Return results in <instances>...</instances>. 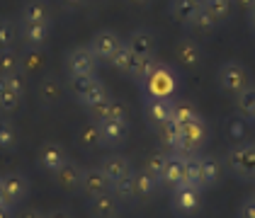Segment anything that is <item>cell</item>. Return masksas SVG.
Returning a JSON list of instances; mask_svg holds the SVG:
<instances>
[{
	"mask_svg": "<svg viewBox=\"0 0 255 218\" xmlns=\"http://www.w3.org/2000/svg\"><path fill=\"white\" fill-rule=\"evenodd\" d=\"M119 209H122V201L112 192L90 197L88 201V211L93 218H119Z\"/></svg>",
	"mask_w": 255,
	"mask_h": 218,
	"instance_id": "obj_11",
	"label": "cell"
},
{
	"mask_svg": "<svg viewBox=\"0 0 255 218\" xmlns=\"http://www.w3.org/2000/svg\"><path fill=\"white\" fill-rule=\"evenodd\" d=\"M202 7V0H170V15L180 22H187Z\"/></svg>",
	"mask_w": 255,
	"mask_h": 218,
	"instance_id": "obj_28",
	"label": "cell"
},
{
	"mask_svg": "<svg viewBox=\"0 0 255 218\" xmlns=\"http://www.w3.org/2000/svg\"><path fill=\"white\" fill-rule=\"evenodd\" d=\"M173 109H175V99L170 97H146V104H143L146 119L156 129L160 124L173 119Z\"/></svg>",
	"mask_w": 255,
	"mask_h": 218,
	"instance_id": "obj_8",
	"label": "cell"
},
{
	"mask_svg": "<svg viewBox=\"0 0 255 218\" xmlns=\"http://www.w3.org/2000/svg\"><path fill=\"white\" fill-rule=\"evenodd\" d=\"M90 51L95 54V59L100 61V63H110L112 61V56L117 54V49L122 46V39H119L117 32H112V29H102V32H98L93 39H90Z\"/></svg>",
	"mask_w": 255,
	"mask_h": 218,
	"instance_id": "obj_6",
	"label": "cell"
},
{
	"mask_svg": "<svg viewBox=\"0 0 255 218\" xmlns=\"http://www.w3.org/2000/svg\"><path fill=\"white\" fill-rule=\"evenodd\" d=\"M78 141H80V145H83L85 150H95V148H100V145H102V139H100L98 124L90 121L88 126H83L80 134H78Z\"/></svg>",
	"mask_w": 255,
	"mask_h": 218,
	"instance_id": "obj_32",
	"label": "cell"
},
{
	"mask_svg": "<svg viewBox=\"0 0 255 218\" xmlns=\"http://www.w3.org/2000/svg\"><path fill=\"white\" fill-rule=\"evenodd\" d=\"M253 197H255V189H253Z\"/></svg>",
	"mask_w": 255,
	"mask_h": 218,
	"instance_id": "obj_51",
	"label": "cell"
},
{
	"mask_svg": "<svg viewBox=\"0 0 255 218\" xmlns=\"http://www.w3.org/2000/svg\"><path fill=\"white\" fill-rule=\"evenodd\" d=\"M66 5H71V7H76V5H83V0H63Z\"/></svg>",
	"mask_w": 255,
	"mask_h": 218,
	"instance_id": "obj_47",
	"label": "cell"
},
{
	"mask_svg": "<svg viewBox=\"0 0 255 218\" xmlns=\"http://www.w3.org/2000/svg\"><path fill=\"white\" fill-rule=\"evenodd\" d=\"M158 189H160V182H158L156 177H151L146 170L134 172V197H136V201H141V204L153 201L158 194Z\"/></svg>",
	"mask_w": 255,
	"mask_h": 218,
	"instance_id": "obj_17",
	"label": "cell"
},
{
	"mask_svg": "<svg viewBox=\"0 0 255 218\" xmlns=\"http://www.w3.org/2000/svg\"><path fill=\"white\" fill-rule=\"evenodd\" d=\"M175 56L180 59V63L185 68H195V66L202 63V49H199V44L195 39H182V41H177Z\"/></svg>",
	"mask_w": 255,
	"mask_h": 218,
	"instance_id": "obj_19",
	"label": "cell"
},
{
	"mask_svg": "<svg viewBox=\"0 0 255 218\" xmlns=\"http://www.w3.org/2000/svg\"><path fill=\"white\" fill-rule=\"evenodd\" d=\"M234 2H238L241 7H246L248 12H251V10H253V7H255V0H234Z\"/></svg>",
	"mask_w": 255,
	"mask_h": 218,
	"instance_id": "obj_44",
	"label": "cell"
},
{
	"mask_svg": "<svg viewBox=\"0 0 255 218\" xmlns=\"http://www.w3.org/2000/svg\"><path fill=\"white\" fill-rule=\"evenodd\" d=\"M129 2H131V5H148L151 0H129Z\"/></svg>",
	"mask_w": 255,
	"mask_h": 218,
	"instance_id": "obj_48",
	"label": "cell"
},
{
	"mask_svg": "<svg viewBox=\"0 0 255 218\" xmlns=\"http://www.w3.org/2000/svg\"><path fill=\"white\" fill-rule=\"evenodd\" d=\"M185 184L197 187L204 192V182H202V172H199V165H197V155L195 158H187V170H185Z\"/></svg>",
	"mask_w": 255,
	"mask_h": 218,
	"instance_id": "obj_38",
	"label": "cell"
},
{
	"mask_svg": "<svg viewBox=\"0 0 255 218\" xmlns=\"http://www.w3.org/2000/svg\"><path fill=\"white\" fill-rule=\"evenodd\" d=\"M100 131V139H102V145L107 148H117L127 141V134H129V121L122 119H100L95 121Z\"/></svg>",
	"mask_w": 255,
	"mask_h": 218,
	"instance_id": "obj_7",
	"label": "cell"
},
{
	"mask_svg": "<svg viewBox=\"0 0 255 218\" xmlns=\"http://www.w3.org/2000/svg\"><path fill=\"white\" fill-rule=\"evenodd\" d=\"M98 82H100L98 73H95V75H76V78L68 80V90H71V95L80 102V99L85 97V95H88V92H90V90H93Z\"/></svg>",
	"mask_w": 255,
	"mask_h": 218,
	"instance_id": "obj_27",
	"label": "cell"
},
{
	"mask_svg": "<svg viewBox=\"0 0 255 218\" xmlns=\"http://www.w3.org/2000/svg\"><path fill=\"white\" fill-rule=\"evenodd\" d=\"M158 136H160V143L163 145H168V148H173L175 145V141L180 139V124H175V121H165V124H160L156 129Z\"/></svg>",
	"mask_w": 255,
	"mask_h": 218,
	"instance_id": "obj_35",
	"label": "cell"
},
{
	"mask_svg": "<svg viewBox=\"0 0 255 218\" xmlns=\"http://www.w3.org/2000/svg\"><path fill=\"white\" fill-rule=\"evenodd\" d=\"M251 121H255V109H253V114H251Z\"/></svg>",
	"mask_w": 255,
	"mask_h": 218,
	"instance_id": "obj_50",
	"label": "cell"
},
{
	"mask_svg": "<svg viewBox=\"0 0 255 218\" xmlns=\"http://www.w3.org/2000/svg\"><path fill=\"white\" fill-rule=\"evenodd\" d=\"M197 165H199V172H202L204 189L219 184V179H221V165H219V160L212 158V155H197Z\"/></svg>",
	"mask_w": 255,
	"mask_h": 218,
	"instance_id": "obj_20",
	"label": "cell"
},
{
	"mask_svg": "<svg viewBox=\"0 0 255 218\" xmlns=\"http://www.w3.org/2000/svg\"><path fill=\"white\" fill-rule=\"evenodd\" d=\"M17 129L10 119H0V150H12L17 148Z\"/></svg>",
	"mask_w": 255,
	"mask_h": 218,
	"instance_id": "obj_31",
	"label": "cell"
},
{
	"mask_svg": "<svg viewBox=\"0 0 255 218\" xmlns=\"http://www.w3.org/2000/svg\"><path fill=\"white\" fill-rule=\"evenodd\" d=\"M231 2H234V0H202V5H204L219 22L229 17V12H231Z\"/></svg>",
	"mask_w": 255,
	"mask_h": 218,
	"instance_id": "obj_37",
	"label": "cell"
},
{
	"mask_svg": "<svg viewBox=\"0 0 255 218\" xmlns=\"http://www.w3.org/2000/svg\"><path fill=\"white\" fill-rule=\"evenodd\" d=\"M156 63H158L156 56H138L136 63H134V71H131V75H129V78H134L136 82H141V80L153 71V66H156Z\"/></svg>",
	"mask_w": 255,
	"mask_h": 218,
	"instance_id": "obj_36",
	"label": "cell"
},
{
	"mask_svg": "<svg viewBox=\"0 0 255 218\" xmlns=\"http://www.w3.org/2000/svg\"><path fill=\"white\" fill-rule=\"evenodd\" d=\"M219 87L224 90V92H229V95H238L243 87H248L251 85V73H248V68L243 66V63H238V61H226L221 68H219Z\"/></svg>",
	"mask_w": 255,
	"mask_h": 218,
	"instance_id": "obj_4",
	"label": "cell"
},
{
	"mask_svg": "<svg viewBox=\"0 0 255 218\" xmlns=\"http://www.w3.org/2000/svg\"><path fill=\"white\" fill-rule=\"evenodd\" d=\"M22 102V92L15 90L5 78H0V114H12Z\"/></svg>",
	"mask_w": 255,
	"mask_h": 218,
	"instance_id": "obj_21",
	"label": "cell"
},
{
	"mask_svg": "<svg viewBox=\"0 0 255 218\" xmlns=\"http://www.w3.org/2000/svg\"><path fill=\"white\" fill-rule=\"evenodd\" d=\"M0 204H7V199H5V187H2V177H0ZM10 206V204H7Z\"/></svg>",
	"mask_w": 255,
	"mask_h": 218,
	"instance_id": "obj_46",
	"label": "cell"
},
{
	"mask_svg": "<svg viewBox=\"0 0 255 218\" xmlns=\"http://www.w3.org/2000/svg\"><path fill=\"white\" fill-rule=\"evenodd\" d=\"M185 170H187V158L170 153L165 155L163 162V172H160V187H177V184H185Z\"/></svg>",
	"mask_w": 255,
	"mask_h": 218,
	"instance_id": "obj_9",
	"label": "cell"
},
{
	"mask_svg": "<svg viewBox=\"0 0 255 218\" xmlns=\"http://www.w3.org/2000/svg\"><path fill=\"white\" fill-rule=\"evenodd\" d=\"M238 218H255V197L243 199V204L238 206Z\"/></svg>",
	"mask_w": 255,
	"mask_h": 218,
	"instance_id": "obj_42",
	"label": "cell"
},
{
	"mask_svg": "<svg viewBox=\"0 0 255 218\" xmlns=\"http://www.w3.org/2000/svg\"><path fill=\"white\" fill-rule=\"evenodd\" d=\"M100 170L107 175L110 182H117V179L127 177L129 172H134V170H131V162L124 158V155H107V158L102 160Z\"/></svg>",
	"mask_w": 255,
	"mask_h": 218,
	"instance_id": "obj_18",
	"label": "cell"
},
{
	"mask_svg": "<svg viewBox=\"0 0 255 218\" xmlns=\"http://www.w3.org/2000/svg\"><path fill=\"white\" fill-rule=\"evenodd\" d=\"M115 197L122 201V204H134L136 197H134V172H129L127 177L112 182V189H110Z\"/></svg>",
	"mask_w": 255,
	"mask_h": 218,
	"instance_id": "obj_26",
	"label": "cell"
},
{
	"mask_svg": "<svg viewBox=\"0 0 255 218\" xmlns=\"http://www.w3.org/2000/svg\"><path fill=\"white\" fill-rule=\"evenodd\" d=\"M236 109H238L246 119H251V114H253V109H255V85L243 87V90L236 95Z\"/></svg>",
	"mask_w": 255,
	"mask_h": 218,
	"instance_id": "obj_30",
	"label": "cell"
},
{
	"mask_svg": "<svg viewBox=\"0 0 255 218\" xmlns=\"http://www.w3.org/2000/svg\"><path fill=\"white\" fill-rule=\"evenodd\" d=\"M251 27H253V29H255V7H253V10H251Z\"/></svg>",
	"mask_w": 255,
	"mask_h": 218,
	"instance_id": "obj_49",
	"label": "cell"
},
{
	"mask_svg": "<svg viewBox=\"0 0 255 218\" xmlns=\"http://www.w3.org/2000/svg\"><path fill=\"white\" fill-rule=\"evenodd\" d=\"M80 179H83V167L76 160H66L59 170L54 172V182L59 184L61 189H68V192L80 189Z\"/></svg>",
	"mask_w": 255,
	"mask_h": 218,
	"instance_id": "obj_15",
	"label": "cell"
},
{
	"mask_svg": "<svg viewBox=\"0 0 255 218\" xmlns=\"http://www.w3.org/2000/svg\"><path fill=\"white\" fill-rule=\"evenodd\" d=\"M105 97H110V90H107V85H105V82L100 80L98 85H95V87H93V90H90V92H88L85 97L80 99V104H83V107L88 109L90 104H95V102H100V99H105Z\"/></svg>",
	"mask_w": 255,
	"mask_h": 218,
	"instance_id": "obj_40",
	"label": "cell"
},
{
	"mask_svg": "<svg viewBox=\"0 0 255 218\" xmlns=\"http://www.w3.org/2000/svg\"><path fill=\"white\" fill-rule=\"evenodd\" d=\"M44 218H71L66 211H54V214H49V216H44Z\"/></svg>",
	"mask_w": 255,
	"mask_h": 218,
	"instance_id": "obj_45",
	"label": "cell"
},
{
	"mask_svg": "<svg viewBox=\"0 0 255 218\" xmlns=\"http://www.w3.org/2000/svg\"><path fill=\"white\" fill-rule=\"evenodd\" d=\"M22 22H41V24H51V15L44 0H27L22 7Z\"/></svg>",
	"mask_w": 255,
	"mask_h": 218,
	"instance_id": "obj_22",
	"label": "cell"
},
{
	"mask_svg": "<svg viewBox=\"0 0 255 218\" xmlns=\"http://www.w3.org/2000/svg\"><path fill=\"white\" fill-rule=\"evenodd\" d=\"M199 117V112L195 109V104H190V102H175V109H173V121L180 124V126H185V124H190V121H195Z\"/></svg>",
	"mask_w": 255,
	"mask_h": 218,
	"instance_id": "obj_34",
	"label": "cell"
},
{
	"mask_svg": "<svg viewBox=\"0 0 255 218\" xmlns=\"http://www.w3.org/2000/svg\"><path fill=\"white\" fill-rule=\"evenodd\" d=\"M112 189V182L107 179V175L100 170V167H88L83 170V179H80V192L85 197H98V194H105Z\"/></svg>",
	"mask_w": 255,
	"mask_h": 218,
	"instance_id": "obj_10",
	"label": "cell"
},
{
	"mask_svg": "<svg viewBox=\"0 0 255 218\" xmlns=\"http://www.w3.org/2000/svg\"><path fill=\"white\" fill-rule=\"evenodd\" d=\"M51 24H41V22H20V39L24 41L27 49H41L49 39Z\"/></svg>",
	"mask_w": 255,
	"mask_h": 218,
	"instance_id": "obj_13",
	"label": "cell"
},
{
	"mask_svg": "<svg viewBox=\"0 0 255 218\" xmlns=\"http://www.w3.org/2000/svg\"><path fill=\"white\" fill-rule=\"evenodd\" d=\"M163 162H165V155L163 153H151L148 158H146V165H143V170L151 175V177H156L160 182V172H163Z\"/></svg>",
	"mask_w": 255,
	"mask_h": 218,
	"instance_id": "obj_39",
	"label": "cell"
},
{
	"mask_svg": "<svg viewBox=\"0 0 255 218\" xmlns=\"http://www.w3.org/2000/svg\"><path fill=\"white\" fill-rule=\"evenodd\" d=\"M146 97H170L177 90V73L163 61H158L153 71L138 82Z\"/></svg>",
	"mask_w": 255,
	"mask_h": 218,
	"instance_id": "obj_1",
	"label": "cell"
},
{
	"mask_svg": "<svg viewBox=\"0 0 255 218\" xmlns=\"http://www.w3.org/2000/svg\"><path fill=\"white\" fill-rule=\"evenodd\" d=\"M0 218H15V214H12V206L0 204Z\"/></svg>",
	"mask_w": 255,
	"mask_h": 218,
	"instance_id": "obj_43",
	"label": "cell"
},
{
	"mask_svg": "<svg viewBox=\"0 0 255 218\" xmlns=\"http://www.w3.org/2000/svg\"><path fill=\"white\" fill-rule=\"evenodd\" d=\"M226 167L241 182H255V143H238L226 153Z\"/></svg>",
	"mask_w": 255,
	"mask_h": 218,
	"instance_id": "obj_2",
	"label": "cell"
},
{
	"mask_svg": "<svg viewBox=\"0 0 255 218\" xmlns=\"http://www.w3.org/2000/svg\"><path fill=\"white\" fill-rule=\"evenodd\" d=\"M2 187H5V199L10 206H17L20 201L27 199L29 194V179L24 177L22 172H10L2 177Z\"/></svg>",
	"mask_w": 255,
	"mask_h": 218,
	"instance_id": "obj_12",
	"label": "cell"
},
{
	"mask_svg": "<svg viewBox=\"0 0 255 218\" xmlns=\"http://www.w3.org/2000/svg\"><path fill=\"white\" fill-rule=\"evenodd\" d=\"M17 37H20V27L7 17H0V51L15 49Z\"/></svg>",
	"mask_w": 255,
	"mask_h": 218,
	"instance_id": "obj_29",
	"label": "cell"
},
{
	"mask_svg": "<svg viewBox=\"0 0 255 218\" xmlns=\"http://www.w3.org/2000/svg\"><path fill=\"white\" fill-rule=\"evenodd\" d=\"M124 44L136 54V56H153L156 54V34L151 32V29H134L127 39H124Z\"/></svg>",
	"mask_w": 255,
	"mask_h": 218,
	"instance_id": "obj_14",
	"label": "cell"
},
{
	"mask_svg": "<svg viewBox=\"0 0 255 218\" xmlns=\"http://www.w3.org/2000/svg\"><path fill=\"white\" fill-rule=\"evenodd\" d=\"M136 59H138L136 54H134V51H131V49H129V46H127V44L122 41V46L117 49V54L112 56V61H110V63H112V66L117 68L119 73H124V75H131V71H134V63H136Z\"/></svg>",
	"mask_w": 255,
	"mask_h": 218,
	"instance_id": "obj_25",
	"label": "cell"
},
{
	"mask_svg": "<svg viewBox=\"0 0 255 218\" xmlns=\"http://www.w3.org/2000/svg\"><path fill=\"white\" fill-rule=\"evenodd\" d=\"M17 73H24L22 71V56L15 49L0 51V78H10V75H17Z\"/></svg>",
	"mask_w": 255,
	"mask_h": 218,
	"instance_id": "obj_24",
	"label": "cell"
},
{
	"mask_svg": "<svg viewBox=\"0 0 255 218\" xmlns=\"http://www.w3.org/2000/svg\"><path fill=\"white\" fill-rule=\"evenodd\" d=\"M185 24H187L192 32H197V34H207V32H212L216 24H219V20H216V17L209 12V10H207V7H204V5H202L195 15L185 22Z\"/></svg>",
	"mask_w": 255,
	"mask_h": 218,
	"instance_id": "obj_23",
	"label": "cell"
},
{
	"mask_svg": "<svg viewBox=\"0 0 255 218\" xmlns=\"http://www.w3.org/2000/svg\"><path fill=\"white\" fill-rule=\"evenodd\" d=\"M100 61L95 59V54L90 51V46H76L73 51H68L66 56V73L68 78L76 75H95L98 73Z\"/></svg>",
	"mask_w": 255,
	"mask_h": 218,
	"instance_id": "obj_5",
	"label": "cell"
},
{
	"mask_svg": "<svg viewBox=\"0 0 255 218\" xmlns=\"http://www.w3.org/2000/svg\"><path fill=\"white\" fill-rule=\"evenodd\" d=\"M66 160H68V155H66L63 145H59V143H44V145H41V150H39V167L44 170V172L54 175V172L59 170Z\"/></svg>",
	"mask_w": 255,
	"mask_h": 218,
	"instance_id": "obj_16",
	"label": "cell"
},
{
	"mask_svg": "<svg viewBox=\"0 0 255 218\" xmlns=\"http://www.w3.org/2000/svg\"><path fill=\"white\" fill-rule=\"evenodd\" d=\"M170 209L180 218H190V216H195V214H199V209H202V189L190 187V184H177V187H173Z\"/></svg>",
	"mask_w": 255,
	"mask_h": 218,
	"instance_id": "obj_3",
	"label": "cell"
},
{
	"mask_svg": "<svg viewBox=\"0 0 255 218\" xmlns=\"http://www.w3.org/2000/svg\"><path fill=\"white\" fill-rule=\"evenodd\" d=\"M39 97L44 104H56L61 99V85L56 78H44L39 85Z\"/></svg>",
	"mask_w": 255,
	"mask_h": 218,
	"instance_id": "obj_33",
	"label": "cell"
},
{
	"mask_svg": "<svg viewBox=\"0 0 255 218\" xmlns=\"http://www.w3.org/2000/svg\"><path fill=\"white\" fill-rule=\"evenodd\" d=\"M110 104H112V95L105 99H100V102H95V104H90L88 107V114H90V119L93 121H100L107 117V112H110Z\"/></svg>",
	"mask_w": 255,
	"mask_h": 218,
	"instance_id": "obj_41",
	"label": "cell"
}]
</instances>
